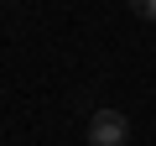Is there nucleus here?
<instances>
[{
	"instance_id": "nucleus-2",
	"label": "nucleus",
	"mask_w": 156,
	"mask_h": 146,
	"mask_svg": "<svg viewBox=\"0 0 156 146\" xmlns=\"http://www.w3.org/2000/svg\"><path fill=\"white\" fill-rule=\"evenodd\" d=\"M135 16H146V21H156V0H140V5H135Z\"/></svg>"
},
{
	"instance_id": "nucleus-1",
	"label": "nucleus",
	"mask_w": 156,
	"mask_h": 146,
	"mask_svg": "<svg viewBox=\"0 0 156 146\" xmlns=\"http://www.w3.org/2000/svg\"><path fill=\"white\" fill-rule=\"evenodd\" d=\"M83 136H89V146H125L130 141V120L120 110H94L89 125H83Z\"/></svg>"
}]
</instances>
